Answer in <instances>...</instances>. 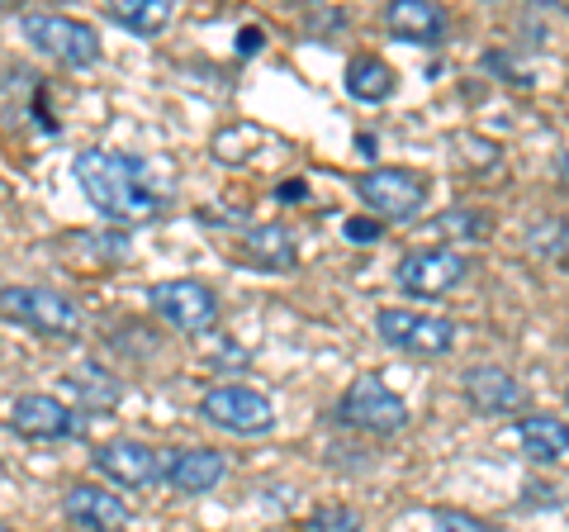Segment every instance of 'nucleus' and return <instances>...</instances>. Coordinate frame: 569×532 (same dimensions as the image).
I'll list each match as a JSON object with an SVG mask.
<instances>
[{"instance_id":"393cba45","label":"nucleus","mask_w":569,"mask_h":532,"mask_svg":"<svg viewBox=\"0 0 569 532\" xmlns=\"http://www.w3.org/2000/svg\"><path fill=\"white\" fill-rule=\"evenodd\" d=\"M342 234H347V243H376V238H380V224H370V219H347Z\"/></svg>"},{"instance_id":"2eb2a0df","label":"nucleus","mask_w":569,"mask_h":532,"mask_svg":"<svg viewBox=\"0 0 569 532\" xmlns=\"http://www.w3.org/2000/svg\"><path fill=\"white\" fill-rule=\"evenodd\" d=\"M228 456L213 447H186L167 456V485L181 494H209L213 485H223Z\"/></svg>"},{"instance_id":"6e6552de","label":"nucleus","mask_w":569,"mask_h":532,"mask_svg":"<svg viewBox=\"0 0 569 532\" xmlns=\"http://www.w3.org/2000/svg\"><path fill=\"white\" fill-rule=\"evenodd\" d=\"M0 305H6V318H14V324H24L33 333H43V338H71V333L81 328L77 305H71L67 295H58V290L6 286Z\"/></svg>"},{"instance_id":"1a4fd4ad","label":"nucleus","mask_w":569,"mask_h":532,"mask_svg":"<svg viewBox=\"0 0 569 532\" xmlns=\"http://www.w3.org/2000/svg\"><path fill=\"white\" fill-rule=\"evenodd\" d=\"M356 195H361V205L376 209L380 219H413L427 205V181L408 167H376L356 181Z\"/></svg>"},{"instance_id":"423d86ee","label":"nucleus","mask_w":569,"mask_h":532,"mask_svg":"<svg viewBox=\"0 0 569 532\" xmlns=\"http://www.w3.org/2000/svg\"><path fill=\"white\" fill-rule=\"evenodd\" d=\"M20 33L39 52H48V58H58L67 67H91V62H100L96 29L86 24V20H71V14H24Z\"/></svg>"},{"instance_id":"9b49d317","label":"nucleus","mask_w":569,"mask_h":532,"mask_svg":"<svg viewBox=\"0 0 569 532\" xmlns=\"http://www.w3.org/2000/svg\"><path fill=\"white\" fill-rule=\"evenodd\" d=\"M62 513L71 523H77L81 532H129L133 523V509L119 500L114 490H100L91 481H81V485H71L62 494Z\"/></svg>"},{"instance_id":"0eeeda50","label":"nucleus","mask_w":569,"mask_h":532,"mask_svg":"<svg viewBox=\"0 0 569 532\" xmlns=\"http://www.w3.org/2000/svg\"><path fill=\"white\" fill-rule=\"evenodd\" d=\"M376 333L408 352V357H447L456 343V324L441 314H418V309H380L376 314Z\"/></svg>"},{"instance_id":"7c9ffc66","label":"nucleus","mask_w":569,"mask_h":532,"mask_svg":"<svg viewBox=\"0 0 569 532\" xmlns=\"http://www.w3.org/2000/svg\"><path fill=\"white\" fill-rule=\"evenodd\" d=\"M6 532H14V528H6Z\"/></svg>"},{"instance_id":"ddd939ff","label":"nucleus","mask_w":569,"mask_h":532,"mask_svg":"<svg viewBox=\"0 0 569 532\" xmlns=\"http://www.w3.org/2000/svg\"><path fill=\"white\" fill-rule=\"evenodd\" d=\"M10 428L20 437L58 442V437L77 433V414H71V404H62L58 395H20L10 404Z\"/></svg>"},{"instance_id":"412c9836","label":"nucleus","mask_w":569,"mask_h":532,"mask_svg":"<svg viewBox=\"0 0 569 532\" xmlns=\"http://www.w3.org/2000/svg\"><path fill=\"white\" fill-rule=\"evenodd\" d=\"M71 390L86 400V404H96V410H110V404L119 400V385L104 376L100 366H81L77 376H71Z\"/></svg>"},{"instance_id":"a878e982","label":"nucleus","mask_w":569,"mask_h":532,"mask_svg":"<svg viewBox=\"0 0 569 532\" xmlns=\"http://www.w3.org/2000/svg\"><path fill=\"white\" fill-rule=\"evenodd\" d=\"M276 200H280V205H299V200H305V181L280 186V190H276Z\"/></svg>"},{"instance_id":"f03ea898","label":"nucleus","mask_w":569,"mask_h":532,"mask_svg":"<svg viewBox=\"0 0 569 532\" xmlns=\"http://www.w3.org/2000/svg\"><path fill=\"white\" fill-rule=\"evenodd\" d=\"M200 418L238 437H266L276 428V404L252 385H213L200 400Z\"/></svg>"},{"instance_id":"a211bd4d","label":"nucleus","mask_w":569,"mask_h":532,"mask_svg":"<svg viewBox=\"0 0 569 532\" xmlns=\"http://www.w3.org/2000/svg\"><path fill=\"white\" fill-rule=\"evenodd\" d=\"M518 437L531 461H560L569 452V423L556 414H527L518 423Z\"/></svg>"},{"instance_id":"dca6fc26","label":"nucleus","mask_w":569,"mask_h":532,"mask_svg":"<svg viewBox=\"0 0 569 532\" xmlns=\"http://www.w3.org/2000/svg\"><path fill=\"white\" fill-rule=\"evenodd\" d=\"M395 86H399V72L385 58H376V52H361V58L347 62V96L351 100L380 105V100L395 96Z\"/></svg>"},{"instance_id":"b1692460","label":"nucleus","mask_w":569,"mask_h":532,"mask_svg":"<svg viewBox=\"0 0 569 532\" xmlns=\"http://www.w3.org/2000/svg\"><path fill=\"white\" fill-rule=\"evenodd\" d=\"M432 532H489V523H479V519H470V513H460V509H437L432 513Z\"/></svg>"},{"instance_id":"f8f14e48","label":"nucleus","mask_w":569,"mask_h":532,"mask_svg":"<svg viewBox=\"0 0 569 532\" xmlns=\"http://www.w3.org/2000/svg\"><path fill=\"white\" fill-rule=\"evenodd\" d=\"M466 400L475 404V414H485V418H503V414L527 410L522 381L503 366H470L466 371Z\"/></svg>"},{"instance_id":"f3484780","label":"nucleus","mask_w":569,"mask_h":532,"mask_svg":"<svg viewBox=\"0 0 569 532\" xmlns=\"http://www.w3.org/2000/svg\"><path fill=\"white\" fill-rule=\"evenodd\" d=\"M242 253H247V262H257L261 272H290V266L299 262L295 234H290V228H280V224L252 228V234L242 238Z\"/></svg>"},{"instance_id":"f257e3e1","label":"nucleus","mask_w":569,"mask_h":532,"mask_svg":"<svg viewBox=\"0 0 569 532\" xmlns=\"http://www.w3.org/2000/svg\"><path fill=\"white\" fill-rule=\"evenodd\" d=\"M81 195L96 205V215L114 224H148L162 215V195H157L148 162L133 152H110V148H86L71 162Z\"/></svg>"},{"instance_id":"20e7f679","label":"nucleus","mask_w":569,"mask_h":532,"mask_svg":"<svg viewBox=\"0 0 569 532\" xmlns=\"http://www.w3.org/2000/svg\"><path fill=\"white\" fill-rule=\"evenodd\" d=\"M466 276H470V257L456 253V247H413V253H403L399 266H395L399 290L403 295H418V299L447 295Z\"/></svg>"},{"instance_id":"c756f323","label":"nucleus","mask_w":569,"mask_h":532,"mask_svg":"<svg viewBox=\"0 0 569 532\" xmlns=\"http://www.w3.org/2000/svg\"><path fill=\"white\" fill-rule=\"evenodd\" d=\"M565 404H569V390H565Z\"/></svg>"},{"instance_id":"39448f33","label":"nucleus","mask_w":569,"mask_h":532,"mask_svg":"<svg viewBox=\"0 0 569 532\" xmlns=\"http://www.w3.org/2000/svg\"><path fill=\"white\" fill-rule=\"evenodd\" d=\"M337 414H342V423H351V428L389 437V433H399L408 423V404L380 376H356L347 385V395L337 400Z\"/></svg>"},{"instance_id":"cd10ccee","label":"nucleus","mask_w":569,"mask_h":532,"mask_svg":"<svg viewBox=\"0 0 569 532\" xmlns=\"http://www.w3.org/2000/svg\"><path fill=\"white\" fill-rule=\"evenodd\" d=\"M560 181H565V186H569V152H565V157H560Z\"/></svg>"},{"instance_id":"5701e85b","label":"nucleus","mask_w":569,"mask_h":532,"mask_svg":"<svg viewBox=\"0 0 569 532\" xmlns=\"http://www.w3.org/2000/svg\"><path fill=\"white\" fill-rule=\"evenodd\" d=\"M305 532H361V513L342 509V504H328V509H313L305 519Z\"/></svg>"},{"instance_id":"c85d7f7f","label":"nucleus","mask_w":569,"mask_h":532,"mask_svg":"<svg viewBox=\"0 0 569 532\" xmlns=\"http://www.w3.org/2000/svg\"><path fill=\"white\" fill-rule=\"evenodd\" d=\"M560 10H565V14H569V0H565V6H560Z\"/></svg>"},{"instance_id":"6ab92c4d","label":"nucleus","mask_w":569,"mask_h":532,"mask_svg":"<svg viewBox=\"0 0 569 532\" xmlns=\"http://www.w3.org/2000/svg\"><path fill=\"white\" fill-rule=\"evenodd\" d=\"M110 20L119 24V29H129V33H142V39H152V33H162L167 24H171V14H176V6L171 0H114L110 10Z\"/></svg>"},{"instance_id":"bb28decb","label":"nucleus","mask_w":569,"mask_h":532,"mask_svg":"<svg viewBox=\"0 0 569 532\" xmlns=\"http://www.w3.org/2000/svg\"><path fill=\"white\" fill-rule=\"evenodd\" d=\"M257 48H261V33H257V29H242V33H238V52L247 58V52H257Z\"/></svg>"},{"instance_id":"9d476101","label":"nucleus","mask_w":569,"mask_h":532,"mask_svg":"<svg viewBox=\"0 0 569 532\" xmlns=\"http://www.w3.org/2000/svg\"><path fill=\"white\" fill-rule=\"evenodd\" d=\"M96 466H100V475H110V481L123 485V490H148L152 481H162V475H167V461L157 456L148 442H133V437L100 442V447H96Z\"/></svg>"},{"instance_id":"4be33fe9","label":"nucleus","mask_w":569,"mask_h":532,"mask_svg":"<svg viewBox=\"0 0 569 532\" xmlns=\"http://www.w3.org/2000/svg\"><path fill=\"white\" fill-rule=\"evenodd\" d=\"M261 129H252V124H233V129H223L219 138H213V157L219 162H247V152H252L261 144Z\"/></svg>"},{"instance_id":"4468645a","label":"nucleus","mask_w":569,"mask_h":532,"mask_svg":"<svg viewBox=\"0 0 569 532\" xmlns=\"http://www.w3.org/2000/svg\"><path fill=\"white\" fill-rule=\"evenodd\" d=\"M385 29L403 43H418V48H437L441 33H447V14L432 0H389L385 6Z\"/></svg>"},{"instance_id":"aec40b11","label":"nucleus","mask_w":569,"mask_h":532,"mask_svg":"<svg viewBox=\"0 0 569 532\" xmlns=\"http://www.w3.org/2000/svg\"><path fill=\"white\" fill-rule=\"evenodd\" d=\"M432 234L479 243V238H489V215H475V209H451V215L432 219Z\"/></svg>"},{"instance_id":"7ed1b4c3","label":"nucleus","mask_w":569,"mask_h":532,"mask_svg":"<svg viewBox=\"0 0 569 532\" xmlns=\"http://www.w3.org/2000/svg\"><path fill=\"white\" fill-rule=\"evenodd\" d=\"M148 305L157 309L162 324H171L176 333H209L213 318H219V295H213L204 280L194 276H176V280H157L148 290Z\"/></svg>"}]
</instances>
